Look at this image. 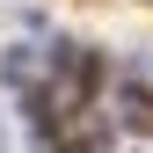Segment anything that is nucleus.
Instances as JSON below:
<instances>
[{
  "mask_svg": "<svg viewBox=\"0 0 153 153\" xmlns=\"http://www.w3.org/2000/svg\"><path fill=\"white\" fill-rule=\"evenodd\" d=\"M117 124L124 131H153V88L146 80H124L117 88Z\"/></svg>",
  "mask_w": 153,
  "mask_h": 153,
  "instance_id": "nucleus-1",
  "label": "nucleus"
}]
</instances>
